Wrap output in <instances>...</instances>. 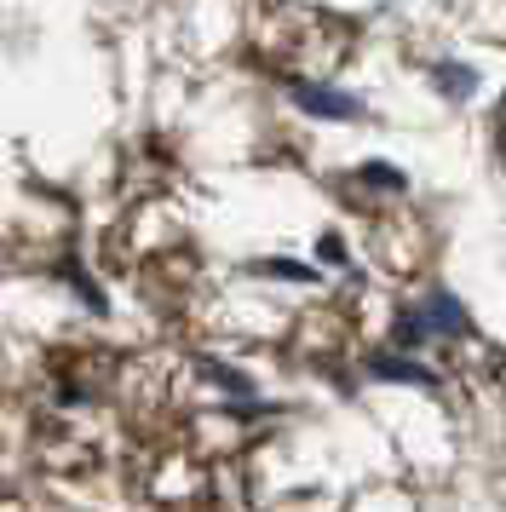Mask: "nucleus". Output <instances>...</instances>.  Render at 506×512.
Wrapping results in <instances>:
<instances>
[{
  "instance_id": "1",
  "label": "nucleus",
  "mask_w": 506,
  "mask_h": 512,
  "mask_svg": "<svg viewBox=\"0 0 506 512\" xmlns=\"http://www.w3.org/2000/svg\"><path fill=\"white\" fill-rule=\"evenodd\" d=\"M311 110H328V116H351V104L345 98H334V93H299Z\"/></svg>"
},
{
  "instance_id": "2",
  "label": "nucleus",
  "mask_w": 506,
  "mask_h": 512,
  "mask_svg": "<svg viewBox=\"0 0 506 512\" xmlns=\"http://www.w3.org/2000/svg\"><path fill=\"white\" fill-rule=\"evenodd\" d=\"M495 144H501V156H506V98H501V110H495Z\"/></svg>"
}]
</instances>
